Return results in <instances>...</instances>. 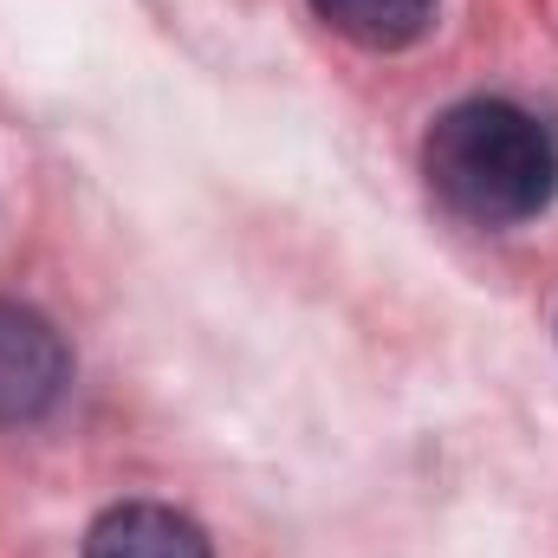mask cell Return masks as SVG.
Masks as SVG:
<instances>
[{
	"mask_svg": "<svg viewBox=\"0 0 558 558\" xmlns=\"http://www.w3.org/2000/svg\"><path fill=\"white\" fill-rule=\"evenodd\" d=\"M428 189L474 228H513L533 221L558 189V143L553 131L507 105V98H468L435 118L422 143Z\"/></svg>",
	"mask_w": 558,
	"mask_h": 558,
	"instance_id": "6da1fadb",
	"label": "cell"
},
{
	"mask_svg": "<svg viewBox=\"0 0 558 558\" xmlns=\"http://www.w3.org/2000/svg\"><path fill=\"white\" fill-rule=\"evenodd\" d=\"M72 384V351L65 338L33 312L0 299V422L46 416Z\"/></svg>",
	"mask_w": 558,
	"mask_h": 558,
	"instance_id": "7a4b0ae2",
	"label": "cell"
},
{
	"mask_svg": "<svg viewBox=\"0 0 558 558\" xmlns=\"http://www.w3.org/2000/svg\"><path fill=\"white\" fill-rule=\"evenodd\" d=\"M85 558H215L202 526L175 507H111L92 533H85Z\"/></svg>",
	"mask_w": 558,
	"mask_h": 558,
	"instance_id": "3957f363",
	"label": "cell"
},
{
	"mask_svg": "<svg viewBox=\"0 0 558 558\" xmlns=\"http://www.w3.org/2000/svg\"><path fill=\"white\" fill-rule=\"evenodd\" d=\"M325 26H338L344 39L357 46H377V52H397V46H416L435 20V0H312Z\"/></svg>",
	"mask_w": 558,
	"mask_h": 558,
	"instance_id": "277c9868",
	"label": "cell"
}]
</instances>
